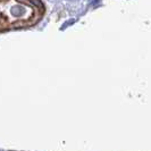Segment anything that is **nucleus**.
Segmentation results:
<instances>
[{"label":"nucleus","mask_w":151,"mask_h":151,"mask_svg":"<svg viewBox=\"0 0 151 151\" xmlns=\"http://www.w3.org/2000/svg\"><path fill=\"white\" fill-rule=\"evenodd\" d=\"M45 10L42 0H0V31L33 25Z\"/></svg>","instance_id":"1"}]
</instances>
